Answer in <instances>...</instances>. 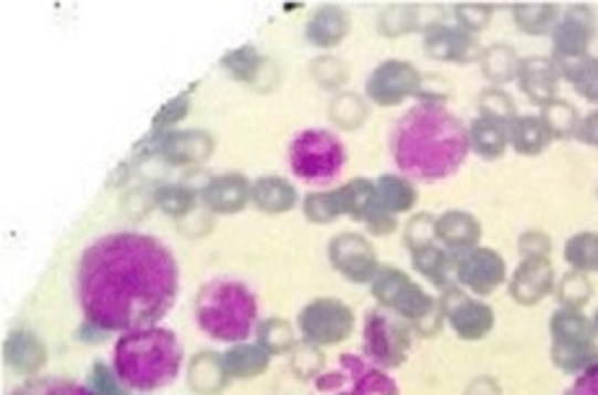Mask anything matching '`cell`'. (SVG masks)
Instances as JSON below:
<instances>
[{
    "mask_svg": "<svg viewBox=\"0 0 598 395\" xmlns=\"http://www.w3.org/2000/svg\"><path fill=\"white\" fill-rule=\"evenodd\" d=\"M479 107H482L484 117H494V121L500 123H511L515 117V107H513V100L507 96L502 89H486V92H482V96H479Z\"/></svg>",
    "mask_w": 598,
    "mask_h": 395,
    "instance_id": "60d3db41",
    "label": "cell"
},
{
    "mask_svg": "<svg viewBox=\"0 0 598 395\" xmlns=\"http://www.w3.org/2000/svg\"><path fill=\"white\" fill-rule=\"evenodd\" d=\"M182 367V346L167 328L149 325L128 331L113 349V370L130 391L151 393L175 383Z\"/></svg>",
    "mask_w": 598,
    "mask_h": 395,
    "instance_id": "3957f363",
    "label": "cell"
},
{
    "mask_svg": "<svg viewBox=\"0 0 598 395\" xmlns=\"http://www.w3.org/2000/svg\"><path fill=\"white\" fill-rule=\"evenodd\" d=\"M373 289H375V297H378L382 304H388L390 310L401 312L403 318L419 320L432 310L430 297H427L417 284H411L401 271H394V268L380 271Z\"/></svg>",
    "mask_w": 598,
    "mask_h": 395,
    "instance_id": "8fae6325",
    "label": "cell"
},
{
    "mask_svg": "<svg viewBox=\"0 0 598 395\" xmlns=\"http://www.w3.org/2000/svg\"><path fill=\"white\" fill-rule=\"evenodd\" d=\"M578 138L598 148V110H594L590 115L583 117L580 128H578Z\"/></svg>",
    "mask_w": 598,
    "mask_h": 395,
    "instance_id": "7dc6e473",
    "label": "cell"
},
{
    "mask_svg": "<svg viewBox=\"0 0 598 395\" xmlns=\"http://www.w3.org/2000/svg\"><path fill=\"white\" fill-rule=\"evenodd\" d=\"M567 260L583 271L598 268V235H578L567 242Z\"/></svg>",
    "mask_w": 598,
    "mask_h": 395,
    "instance_id": "f35d334b",
    "label": "cell"
},
{
    "mask_svg": "<svg viewBox=\"0 0 598 395\" xmlns=\"http://www.w3.org/2000/svg\"><path fill=\"white\" fill-rule=\"evenodd\" d=\"M263 65L265 61L253 44L227 52V55L221 58V69H224L234 81H245V84H258V73L263 71Z\"/></svg>",
    "mask_w": 598,
    "mask_h": 395,
    "instance_id": "4dcf8cb0",
    "label": "cell"
},
{
    "mask_svg": "<svg viewBox=\"0 0 598 395\" xmlns=\"http://www.w3.org/2000/svg\"><path fill=\"white\" fill-rule=\"evenodd\" d=\"M154 204L167 216H186L193 211L196 193L186 185H161V188L154 190Z\"/></svg>",
    "mask_w": 598,
    "mask_h": 395,
    "instance_id": "d590c367",
    "label": "cell"
},
{
    "mask_svg": "<svg viewBox=\"0 0 598 395\" xmlns=\"http://www.w3.org/2000/svg\"><path fill=\"white\" fill-rule=\"evenodd\" d=\"M269 352L261 344H238L224 354V370L229 377L250 380L269 370Z\"/></svg>",
    "mask_w": 598,
    "mask_h": 395,
    "instance_id": "484cf974",
    "label": "cell"
},
{
    "mask_svg": "<svg viewBox=\"0 0 598 395\" xmlns=\"http://www.w3.org/2000/svg\"><path fill=\"white\" fill-rule=\"evenodd\" d=\"M434 232L440 235V240L450 245L453 250H474V245L479 240V221L474 216L463 214V211H448L442 214L438 224H434Z\"/></svg>",
    "mask_w": 598,
    "mask_h": 395,
    "instance_id": "603a6c76",
    "label": "cell"
},
{
    "mask_svg": "<svg viewBox=\"0 0 598 395\" xmlns=\"http://www.w3.org/2000/svg\"><path fill=\"white\" fill-rule=\"evenodd\" d=\"M331 260L352 281H370L375 276V252L359 235H342L331 242Z\"/></svg>",
    "mask_w": 598,
    "mask_h": 395,
    "instance_id": "4fadbf2b",
    "label": "cell"
},
{
    "mask_svg": "<svg viewBox=\"0 0 598 395\" xmlns=\"http://www.w3.org/2000/svg\"><path fill=\"white\" fill-rule=\"evenodd\" d=\"M346 214L344 211V198L342 190H331V193H310L305 198V216L317 224L334 221L336 216Z\"/></svg>",
    "mask_w": 598,
    "mask_h": 395,
    "instance_id": "8d00e7d4",
    "label": "cell"
},
{
    "mask_svg": "<svg viewBox=\"0 0 598 395\" xmlns=\"http://www.w3.org/2000/svg\"><path fill=\"white\" fill-rule=\"evenodd\" d=\"M253 196V185L242 175H219L206 183L201 193L203 204L213 214H240Z\"/></svg>",
    "mask_w": 598,
    "mask_h": 395,
    "instance_id": "9a60e30c",
    "label": "cell"
},
{
    "mask_svg": "<svg viewBox=\"0 0 598 395\" xmlns=\"http://www.w3.org/2000/svg\"><path fill=\"white\" fill-rule=\"evenodd\" d=\"M352 21L346 17L344 9L338 6H323L317 9L307 21V40L315 44V48H334L349 34Z\"/></svg>",
    "mask_w": 598,
    "mask_h": 395,
    "instance_id": "ffe728a7",
    "label": "cell"
},
{
    "mask_svg": "<svg viewBox=\"0 0 598 395\" xmlns=\"http://www.w3.org/2000/svg\"><path fill=\"white\" fill-rule=\"evenodd\" d=\"M424 52L438 61H455L466 63L479 55V44L466 29H450V27H432L424 37Z\"/></svg>",
    "mask_w": 598,
    "mask_h": 395,
    "instance_id": "2e32d148",
    "label": "cell"
},
{
    "mask_svg": "<svg viewBox=\"0 0 598 395\" xmlns=\"http://www.w3.org/2000/svg\"><path fill=\"white\" fill-rule=\"evenodd\" d=\"M557 65L559 73L575 86V92L598 104V58L583 55L575 61H559Z\"/></svg>",
    "mask_w": 598,
    "mask_h": 395,
    "instance_id": "f1b7e54d",
    "label": "cell"
},
{
    "mask_svg": "<svg viewBox=\"0 0 598 395\" xmlns=\"http://www.w3.org/2000/svg\"><path fill=\"white\" fill-rule=\"evenodd\" d=\"M315 387L323 395H398L396 380L388 377L378 364L342 354L338 367L315 380Z\"/></svg>",
    "mask_w": 598,
    "mask_h": 395,
    "instance_id": "8992f818",
    "label": "cell"
},
{
    "mask_svg": "<svg viewBox=\"0 0 598 395\" xmlns=\"http://www.w3.org/2000/svg\"><path fill=\"white\" fill-rule=\"evenodd\" d=\"M458 276H461L463 284L474 289L476 294H486L497 284H502V279H505V263H502V258L492 250H469L466 256L461 258V263H458Z\"/></svg>",
    "mask_w": 598,
    "mask_h": 395,
    "instance_id": "5bb4252c",
    "label": "cell"
},
{
    "mask_svg": "<svg viewBox=\"0 0 598 395\" xmlns=\"http://www.w3.org/2000/svg\"><path fill=\"white\" fill-rule=\"evenodd\" d=\"M471 148L484 159H497L507 146V125L494 121V117H479L469 128Z\"/></svg>",
    "mask_w": 598,
    "mask_h": 395,
    "instance_id": "83f0119b",
    "label": "cell"
},
{
    "mask_svg": "<svg viewBox=\"0 0 598 395\" xmlns=\"http://www.w3.org/2000/svg\"><path fill=\"white\" fill-rule=\"evenodd\" d=\"M253 204L265 214H284L297 204V190L282 177H261L253 183Z\"/></svg>",
    "mask_w": 598,
    "mask_h": 395,
    "instance_id": "d4e9b609",
    "label": "cell"
},
{
    "mask_svg": "<svg viewBox=\"0 0 598 395\" xmlns=\"http://www.w3.org/2000/svg\"><path fill=\"white\" fill-rule=\"evenodd\" d=\"M3 356L6 364L21 375H36L48 364V349L32 331H13L3 341Z\"/></svg>",
    "mask_w": 598,
    "mask_h": 395,
    "instance_id": "ac0fdd59",
    "label": "cell"
},
{
    "mask_svg": "<svg viewBox=\"0 0 598 395\" xmlns=\"http://www.w3.org/2000/svg\"><path fill=\"white\" fill-rule=\"evenodd\" d=\"M422 86V73L406 61H386L373 71L367 79V94L375 104L390 107V104L403 102L406 96L419 92Z\"/></svg>",
    "mask_w": 598,
    "mask_h": 395,
    "instance_id": "30bf717a",
    "label": "cell"
},
{
    "mask_svg": "<svg viewBox=\"0 0 598 395\" xmlns=\"http://www.w3.org/2000/svg\"><path fill=\"white\" fill-rule=\"evenodd\" d=\"M92 391L94 395H130L117 380L115 370H109L107 364H94L92 367Z\"/></svg>",
    "mask_w": 598,
    "mask_h": 395,
    "instance_id": "ee69618b",
    "label": "cell"
},
{
    "mask_svg": "<svg viewBox=\"0 0 598 395\" xmlns=\"http://www.w3.org/2000/svg\"><path fill=\"white\" fill-rule=\"evenodd\" d=\"M227 370H224V356L213 354V352H201L193 356L188 370V383L196 393L201 395H211L224 387L227 383Z\"/></svg>",
    "mask_w": 598,
    "mask_h": 395,
    "instance_id": "cb8c5ba5",
    "label": "cell"
},
{
    "mask_svg": "<svg viewBox=\"0 0 598 395\" xmlns=\"http://www.w3.org/2000/svg\"><path fill=\"white\" fill-rule=\"evenodd\" d=\"M555 333V362L565 370H580L594 362L596 349L590 346V328L575 312H559L552 320ZM588 370V367H586Z\"/></svg>",
    "mask_w": 598,
    "mask_h": 395,
    "instance_id": "9c48e42d",
    "label": "cell"
},
{
    "mask_svg": "<svg viewBox=\"0 0 598 395\" xmlns=\"http://www.w3.org/2000/svg\"><path fill=\"white\" fill-rule=\"evenodd\" d=\"M590 40H594V11L586 6L567 9L555 27V50L559 61H575V58L586 55Z\"/></svg>",
    "mask_w": 598,
    "mask_h": 395,
    "instance_id": "7c38bea8",
    "label": "cell"
},
{
    "mask_svg": "<svg viewBox=\"0 0 598 395\" xmlns=\"http://www.w3.org/2000/svg\"><path fill=\"white\" fill-rule=\"evenodd\" d=\"M450 323L458 331L461 339H482V335L490 333V328L494 323L492 310L482 302L474 300H461L458 308L450 312Z\"/></svg>",
    "mask_w": 598,
    "mask_h": 395,
    "instance_id": "4316f807",
    "label": "cell"
},
{
    "mask_svg": "<svg viewBox=\"0 0 598 395\" xmlns=\"http://www.w3.org/2000/svg\"><path fill=\"white\" fill-rule=\"evenodd\" d=\"M188 112H190V92L175 96V100H169L165 107H159V112L151 121V131L172 128V125L180 123L182 117H188Z\"/></svg>",
    "mask_w": 598,
    "mask_h": 395,
    "instance_id": "b9f144b4",
    "label": "cell"
},
{
    "mask_svg": "<svg viewBox=\"0 0 598 395\" xmlns=\"http://www.w3.org/2000/svg\"><path fill=\"white\" fill-rule=\"evenodd\" d=\"M196 323L213 341L240 344L253 333L258 300L242 281L217 279L196 294Z\"/></svg>",
    "mask_w": 598,
    "mask_h": 395,
    "instance_id": "277c9868",
    "label": "cell"
},
{
    "mask_svg": "<svg viewBox=\"0 0 598 395\" xmlns=\"http://www.w3.org/2000/svg\"><path fill=\"white\" fill-rule=\"evenodd\" d=\"M352 310L336 300H315L300 312V331L307 344L331 346L352 331Z\"/></svg>",
    "mask_w": 598,
    "mask_h": 395,
    "instance_id": "ba28073f",
    "label": "cell"
},
{
    "mask_svg": "<svg viewBox=\"0 0 598 395\" xmlns=\"http://www.w3.org/2000/svg\"><path fill=\"white\" fill-rule=\"evenodd\" d=\"M546 125V131L552 133V138H567V136H578L580 121L578 112L570 102L565 100H552L544 104L542 115H538Z\"/></svg>",
    "mask_w": 598,
    "mask_h": 395,
    "instance_id": "1f68e13d",
    "label": "cell"
},
{
    "mask_svg": "<svg viewBox=\"0 0 598 395\" xmlns=\"http://www.w3.org/2000/svg\"><path fill=\"white\" fill-rule=\"evenodd\" d=\"M507 141L518 154H542L546 144L552 141V133L546 131V125L542 117L536 115H521L513 117L507 123Z\"/></svg>",
    "mask_w": 598,
    "mask_h": 395,
    "instance_id": "7402d4cb",
    "label": "cell"
},
{
    "mask_svg": "<svg viewBox=\"0 0 598 395\" xmlns=\"http://www.w3.org/2000/svg\"><path fill=\"white\" fill-rule=\"evenodd\" d=\"M11 395H94V391L63 377H32Z\"/></svg>",
    "mask_w": 598,
    "mask_h": 395,
    "instance_id": "836d02e7",
    "label": "cell"
},
{
    "mask_svg": "<svg viewBox=\"0 0 598 395\" xmlns=\"http://www.w3.org/2000/svg\"><path fill=\"white\" fill-rule=\"evenodd\" d=\"M213 152V138L203 131H169L161 141V159L169 164H198Z\"/></svg>",
    "mask_w": 598,
    "mask_h": 395,
    "instance_id": "e0dca14e",
    "label": "cell"
},
{
    "mask_svg": "<svg viewBox=\"0 0 598 395\" xmlns=\"http://www.w3.org/2000/svg\"><path fill=\"white\" fill-rule=\"evenodd\" d=\"M375 190H378V206L386 214H401L409 211V208L417 204V193H413L411 183L406 177L398 175H386L375 183Z\"/></svg>",
    "mask_w": 598,
    "mask_h": 395,
    "instance_id": "f546056e",
    "label": "cell"
},
{
    "mask_svg": "<svg viewBox=\"0 0 598 395\" xmlns=\"http://www.w3.org/2000/svg\"><path fill=\"white\" fill-rule=\"evenodd\" d=\"M344 164L346 148L336 133L323 128H307L292 138L290 167L300 180L326 185L342 175Z\"/></svg>",
    "mask_w": 598,
    "mask_h": 395,
    "instance_id": "5b68a950",
    "label": "cell"
},
{
    "mask_svg": "<svg viewBox=\"0 0 598 395\" xmlns=\"http://www.w3.org/2000/svg\"><path fill=\"white\" fill-rule=\"evenodd\" d=\"M455 17L461 21L463 29H484L486 21L492 17V9H486V6H458Z\"/></svg>",
    "mask_w": 598,
    "mask_h": 395,
    "instance_id": "f6af8a7d",
    "label": "cell"
},
{
    "mask_svg": "<svg viewBox=\"0 0 598 395\" xmlns=\"http://www.w3.org/2000/svg\"><path fill=\"white\" fill-rule=\"evenodd\" d=\"M417 9H409V6H394V9L382 11L380 17V32L382 34H403L411 32L417 27Z\"/></svg>",
    "mask_w": 598,
    "mask_h": 395,
    "instance_id": "7bdbcfd3",
    "label": "cell"
},
{
    "mask_svg": "<svg viewBox=\"0 0 598 395\" xmlns=\"http://www.w3.org/2000/svg\"><path fill=\"white\" fill-rule=\"evenodd\" d=\"M413 263H417V268L427 276V279L442 284V281H445L450 260L442 250H434V248H430V245H422V248L413 252Z\"/></svg>",
    "mask_w": 598,
    "mask_h": 395,
    "instance_id": "ab89813d",
    "label": "cell"
},
{
    "mask_svg": "<svg viewBox=\"0 0 598 395\" xmlns=\"http://www.w3.org/2000/svg\"><path fill=\"white\" fill-rule=\"evenodd\" d=\"M565 395H598V364H590L588 370H583L578 380L567 387Z\"/></svg>",
    "mask_w": 598,
    "mask_h": 395,
    "instance_id": "bcb514c9",
    "label": "cell"
},
{
    "mask_svg": "<svg viewBox=\"0 0 598 395\" xmlns=\"http://www.w3.org/2000/svg\"><path fill=\"white\" fill-rule=\"evenodd\" d=\"M482 65H484V76L492 79L494 84H505L518 76V55L507 48V44H494L482 55Z\"/></svg>",
    "mask_w": 598,
    "mask_h": 395,
    "instance_id": "d6a6232c",
    "label": "cell"
},
{
    "mask_svg": "<svg viewBox=\"0 0 598 395\" xmlns=\"http://www.w3.org/2000/svg\"><path fill=\"white\" fill-rule=\"evenodd\" d=\"M469 128L438 102H422L403 112L390 133V154L403 177L422 183L445 180L466 162Z\"/></svg>",
    "mask_w": 598,
    "mask_h": 395,
    "instance_id": "7a4b0ae2",
    "label": "cell"
},
{
    "mask_svg": "<svg viewBox=\"0 0 598 395\" xmlns=\"http://www.w3.org/2000/svg\"><path fill=\"white\" fill-rule=\"evenodd\" d=\"M258 344H261L269 354H282L286 349H292L294 335L290 323L279 318H269L265 323L258 325Z\"/></svg>",
    "mask_w": 598,
    "mask_h": 395,
    "instance_id": "74e56055",
    "label": "cell"
},
{
    "mask_svg": "<svg viewBox=\"0 0 598 395\" xmlns=\"http://www.w3.org/2000/svg\"><path fill=\"white\" fill-rule=\"evenodd\" d=\"M180 271L172 250L157 237L113 232L84 250L76 294L88 325L102 333L149 328L172 310Z\"/></svg>",
    "mask_w": 598,
    "mask_h": 395,
    "instance_id": "6da1fadb",
    "label": "cell"
},
{
    "mask_svg": "<svg viewBox=\"0 0 598 395\" xmlns=\"http://www.w3.org/2000/svg\"><path fill=\"white\" fill-rule=\"evenodd\" d=\"M521 89L531 100L538 104H546L555 100L557 81H559V65L549 58H528L518 69Z\"/></svg>",
    "mask_w": 598,
    "mask_h": 395,
    "instance_id": "d6986e66",
    "label": "cell"
},
{
    "mask_svg": "<svg viewBox=\"0 0 598 395\" xmlns=\"http://www.w3.org/2000/svg\"><path fill=\"white\" fill-rule=\"evenodd\" d=\"M411 333L388 312L373 310L365 318V352L378 367H398L406 362Z\"/></svg>",
    "mask_w": 598,
    "mask_h": 395,
    "instance_id": "52a82bcc",
    "label": "cell"
},
{
    "mask_svg": "<svg viewBox=\"0 0 598 395\" xmlns=\"http://www.w3.org/2000/svg\"><path fill=\"white\" fill-rule=\"evenodd\" d=\"M513 17L523 32L546 34L552 27H557L559 11L557 6H518V9L513 11Z\"/></svg>",
    "mask_w": 598,
    "mask_h": 395,
    "instance_id": "e575fe53",
    "label": "cell"
},
{
    "mask_svg": "<svg viewBox=\"0 0 598 395\" xmlns=\"http://www.w3.org/2000/svg\"><path fill=\"white\" fill-rule=\"evenodd\" d=\"M552 289V266L544 258H531L515 271L511 292L518 302L534 304Z\"/></svg>",
    "mask_w": 598,
    "mask_h": 395,
    "instance_id": "44dd1931",
    "label": "cell"
},
{
    "mask_svg": "<svg viewBox=\"0 0 598 395\" xmlns=\"http://www.w3.org/2000/svg\"><path fill=\"white\" fill-rule=\"evenodd\" d=\"M596 331H598V318H596Z\"/></svg>",
    "mask_w": 598,
    "mask_h": 395,
    "instance_id": "c3c4849f",
    "label": "cell"
}]
</instances>
